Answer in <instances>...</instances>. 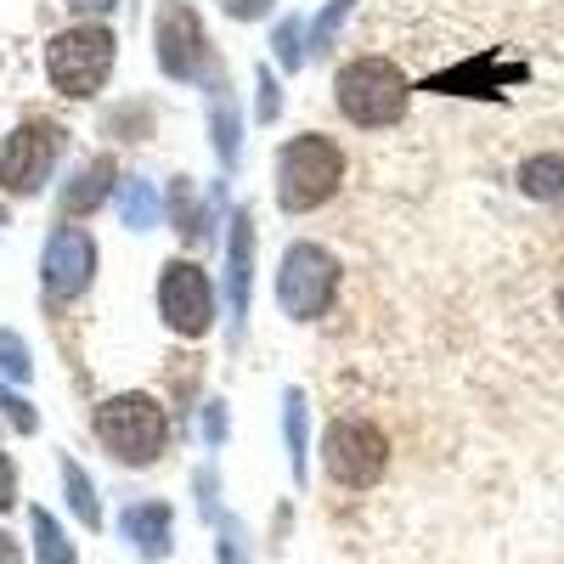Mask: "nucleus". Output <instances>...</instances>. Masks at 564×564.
I'll return each instance as SVG.
<instances>
[{"mask_svg": "<svg viewBox=\"0 0 564 564\" xmlns=\"http://www.w3.org/2000/svg\"><path fill=\"white\" fill-rule=\"evenodd\" d=\"M339 181H345V153H339V141H327V135H300L282 148L276 159V198L289 215H305V209H322L327 198L339 193Z\"/></svg>", "mask_w": 564, "mask_h": 564, "instance_id": "f257e3e1", "label": "nucleus"}, {"mask_svg": "<svg viewBox=\"0 0 564 564\" xmlns=\"http://www.w3.org/2000/svg\"><path fill=\"white\" fill-rule=\"evenodd\" d=\"M334 90H339V113L350 124H367V130H384V124H395L406 113V74L395 63H384V57L345 63Z\"/></svg>", "mask_w": 564, "mask_h": 564, "instance_id": "f03ea898", "label": "nucleus"}, {"mask_svg": "<svg viewBox=\"0 0 564 564\" xmlns=\"http://www.w3.org/2000/svg\"><path fill=\"white\" fill-rule=\"evenodd\" d=\"M97 435H102V446H108L119 463L141 468V463H153V457L164 452L170 417H164V406H159L153 395L130 390V395H113V401L97 406Z\"/></svg>", "mask_w": 564, "mask_h": 564, "instance_id": "7ed1b4c3", "label": "nucleus"}, {"mask_svg": "<svg viewBox=\"0 0 564 564\" xmlns=\"http://www.w3.org/2000/svg\"><path fill=\"white\" fill-rule=\"evenodd\" d=\"M45 68H52L63 97H97L108 68H113V34L102 23H79V29H63L45 52Z\"/></svg>", "mask_w": 564, "mask_h": 564, "instance_id": "20e7f679", "label": "nucleus"}, {"mask_svg": "<svg viewBox=\"0 0 564 564\" xmlns=\"http://www.w3.org/2000/svg\"><path fill=\"white\" fill-rule=\"evenodd\" d=\"M322 452H327V475H334L339 486H350V491L379 486L384 468H390L384 430H372V423H361V417H339L334 430H327V446Z\"/></svg>", "mask_w": 564, "mask_h": 564, "instance_id": "39448f33", "label": "nucleus"}, {"mask_svg": "<svg viewBox=\"0 0 564 564\" xmlns=\"http://www.w3.org/2000/svg\"><path fill=\"white\" fill-rule=\"evenodd\" d=\"M339 294V260L316 249V243H294L282 254V271H276V300L289 316H322L327 300Z\"/></svg>", "mask_w": 564, "mask_h": 564, "instance_id": "423d86ee", "label": "nucleus"}, {"mask_svg": "<svg viewBox=\"0 0 564 564\" xmlns=\"http://www.w3.org/2000/svg\"><path fill=\"white\" fill-rule=\"evenodd\" d=\"M159 311L164 322L175 327L181 339H198L209 334L215 322V289H209V271L193 265V260H170L164 276H159Z\"/></svg>", "mask_w": 564, "mask_h": 564, "instance_id": "0eeeda50", "label": "nucleus"}, {"mask_svg": "<svg viewBox=\"0 0 564 564\" xmlns=\"http://www.w3.org/2000/svg\"><path fill=\"white\" fill-rule=\"evenodd\" d=\"M57 148H63V130L52 119H34V124L12 130L7 148H0V186H7V193H34V186H45Z\"/></svg>", "mask_w": 564, "mask_h": 564, "instance_id": "6e6552de", "label": "nucleus"}, {"mask_svg": "<svg viewBox=\"0 0 564 564\" xmlns=\"http://www.w3.org/2000/svg\"><path fill=\"white\" fill-rule=\"evenodd\" d=\"M159 63L175 79L204 68V29H198V18H193L186 0H164V12H159Z\"/></svg>", "mask_w": 564, "mask_h": 564, "instance_id": "1a4fd4ad", "label": "nucleus"}, {"mask_svg": "<svg viewBox=\"0 0 564 564\" xmlns=\"http://www.w3.org/2000/svg\"><path fill=\"white\" fill-rule=\"evenodd\" d=\"M90 265H97V249H90V238L79 226H63L52 243H45V289H52L57 300L79 294L90 282Z\"/></svg>", "mask_w": 564, "mask_h": 564, "instance_id": "9d476101", "label": "nucleus"}, {"mask_svg": "<svg viewBox=\"0 0 564 564\" xmlns=\"http://www.w3.org/2000/svg\"><path fill=\"white\" fill-rule=\"evenodd\" d=\"M119 531H124L141 553H148V558L170 553V502H135V508H124Z\"/></svg>", "mask_w": 564, "mask_h": 564, "instance_id": "9b49d317", "label": "nucleus"}, {"mask_svg": "<svg viewBox=\"0 0 564 564\" xmlns=\"http://www.w3.org/2000/svg\"><path fill=\"white\" fill-rule=\"evenodd\" d=\"M520 193L536 198V204H553L564 209V153H536L520 164Z\"/></svg>", "mask_w": 564, "mask_h": 564, "instance_id": "f8f14e48", "label": "nucleus"}, {"mask_svg": "<svg viewBox=\"0 0 564 564\" xmlns=\"http://www.w3.org/2000/svg\"><path fill=\"white\" fill-rule=\"evenodd\" d=\"M502 79H525V68H491V63L480 57V63H468V68L441 74L435 90H491V85H502Z\"/></svg>", "mask_w": 564, "mask_h": 564, "instance_id": "ddd939ff", "label": "nucleus"}, {"mask_svg": "<svg viewBox=\"0 0 564 564\" xmlns=\"http://www.w3.org/2000/svg\"><path fill=\"white\" fill-rule=\"evenodd\" d=\"M108 181H113V164L108 159L85 164V175H74V186H68V209H90V204L108 193Z\"/></svg>", "mask_w": 564, "mask_h": 564, "instance_id": "4468645a", "label": "nucleus"}, {"mask_svg": "<svg viewBox=\"0 0 564 564\" xmlns=\"http://www.w3.org/2000/svg\"><path fill=\"white\" fill-rule=\"evenodd\" d=\"M34 542H40V558L45 564H74V547L63 542L57 520H52V513H40V508H34Z\"/></svg>", "mask_w": 564, "mask_h": 564, "instance_id": "2eb2a0df", "label": "nucleus"}, {"mask_svg": "<svg viewBox=\"0 0 564 564\" xmlns=\"http://www.w3.org/2000/svg\"><path fill=\"white\" fill-rule=\"evenodd\" d=\"M249 294V220H238V238H231V300L243 305Z\"/></svg>", "mask_w": 564, "mask_h": 564, "instance_id": "dca6fc26", "label": "nucleus"}, {"mask_svg": "<svg viewBox=\"0 0 564 564\" xmlns=\"http://www.w3.org/2000/svg\"><path fill=\"white\" fill-rule=\"evenodd\" d=\"M68 502L79 508V520H85V525H97V502H90V480L79 475V468H68Z\"/></svg>", "mask_w": 564, "mask_h": 564, "instance_id": "f3484780", "label": "nucleus"}, {"mask_svg": "<svg viewBox=\"0 0 564 564\" xmlns=\"http://www.w3.org/2000/svg\"><path fill=\"white\" fill-rule=\"evenodd\" d=\"M0 367H7L12 379H23V372H29V356H23V339L18 334H0Z\"/></svg>", "mask_w": 564, "mask_h": 564, "instance_id": "a211bd4d", "label": "nucleus"}, {"mask_svg": "<svg viewBox=\"0 0 564 564\" xmlns=\"http://www.w3.org/2000/svg\"><path fill=\"white\" fill-rule=\"evenodd\" d=\"M130 220H135V226H148V220H153V198H148V186H130Z\"/></svg>", "mask_w": 564, "mask_h": 564, "instance_id": "6ab92c4d", "label": "nucleus"}, {"mask_svg": "<svg viewBox=\"0 0 564 564\" xmlns=\"http://www.w3.org/2000/svg\"><path fill=\"white\" fill-rule=\"evenodd\" d=\"M12 497H18V475H12V457L0 452V508H12Z\"/></svg>", "mask_w": 564, "mask_h": 564, "instance_id": "aec40b11", "label": "nucleus"}, {"mask_svg": "<svg viewBox=\"0 0 564 564\" xmlns=\"http://www.w3.org/2000/svg\"><path fill=\"white\" fill-rule=\"evenodd\" d=\"M265 7H271V0H226V12H231V18H260Z\"/></svg>", "mask_w": 564, "mask_h": 564, "instance_id": "412c9836", "label": "nucleus"}, {"mask_svg": "<svg viewBox=\"0 0 564 564\" xmlns=\"http://www.w3.org/2000/svg\"><path fill=\"white\" fill-rule=\"evenodd\" d=\"M0 564H23V558H18V547H12V536H0Z\"/></svg>", "mask_w": 564, "mask_h": 564, "instance_id": "4be33fe9", "label": "nucleus"}, {"mask_svg": "<svg viewBox=\"0 0 564 564\" xmlns=\"http://www.w3.org/2000/svg\"><path fill=\"white\" fill-rule=\"evenodd\" d=\"M74 7H79V12H108L113 0H74Z\"/></svg>", "mask_w": 564, "mask_h": 564, "instance_id": "5701e85b", "label": "nucleus"}, {"mask_svg": "<svg viewBox=\"0 0 564 564\" xmlns=\"http://www.w3.org/2000/svg\"><path fill=\"white\" fill-rule=\"evenodd\" d=\"M558 316H564V289H558Z\"/></svg>", "mask_w": 564, "mask_h": 564, "instance_id": "b1692460", "label": "nucleus"}]
</instances>
